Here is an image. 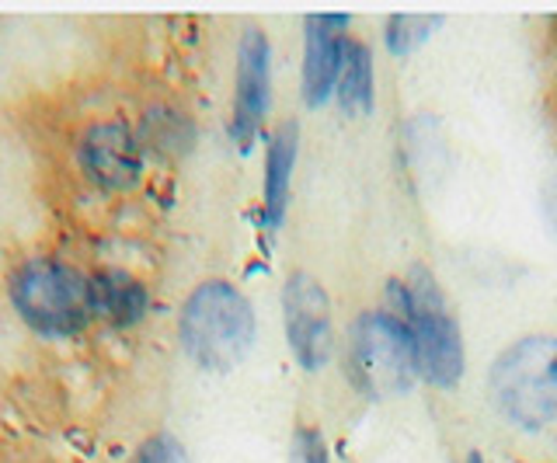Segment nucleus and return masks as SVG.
<instances>
[{"instance_id": "obj_1", "label": "nucleus", "mask_w": 557, "mask_h": 463, "mask_svg": "<svg viewBox=\"0 0 557 463\" xmlns=\"http://www.w3.org/2000/svg\"><path fill=\"white\" fill-rule=\"evenodd\" d=\"M387 311L411 335L418 376L443 390L457 387L467 370V349L440 279L425 265H411L400 279L387 283Z\"/></svg>"}, {"instance_id": "obj_2", "label": "nucleus", "mask_w": 557, "mask_h": 463, "mask_svg": "<svg viewBox=\"0 0 557 463\" xmlns=\"http://www.w3.org/2000/svg\"><path fill=\"white\" fill-rule=\"evenodd\" d=\"M258 338L251 300L226 279H206L188 293L178 314V341L196 366L231 373L248 359Z\"/></svg>"}, {"instance_id": "obj_3", "label": "nucleus", "mask_w": 557, "mask_h": 463, "mask_svg": "<svg viewBox=\"0 0 557 463\" xmlns=\"http://www.w3.org/2000/svg\"><path fill=\"white\" fill-rule=\"evenodd\" d=\"M8 297L14 314L39 338H74L95 317L91 276L63 259H28L11 272Z\"/></svg>"}, {"instance_id": "obj_4", "label": "nucleus", "mask_w": 557, "mask_h": 463, "mask_svg": "<svg viewBox=\"0 0 557 463\" xmlns=\"http://www.w3.org/2000/svg\"><path fill=\"white\" fill-rule=\"evenodd\" d=\"M492 401L522 433H540L557 418V338L522 335L487 370Z\"/></svg>"}, {"instance_id": "obj_5", "label": "nucleus", "mask_w": 557, "mask_h": 463, "mask_svg": "<svg viewBox=\"0 0 557 463\" xmlns=\"http://www.w3.org/2000/svg\"><path fill=\"white\" fill-rule=\"evenodd\" d=\"M345 373L366 401H394L418 380L411 335L391 311H362L348 324Z\"/></svg>"}, {"instance_id": "obj_6", "label": "nucleus", "mask_w": 557, "mask_h": 463, "mask_svg": "<svg viewBox=\"0 0 557 463\" xmlns=\"http://www.w3.org/2000/svg\"><path fill=\"white\" fill-rule=\"evenodd\" d=\"M77 167L81 175L101 192H133L144 182L147 150L139 143L133 126L109 118V123H95L81 133L77 140Z\"/></svg>"}, {"instance_id": "obj_7", "label": "nucleus", "mask_w": 557, "mask_h": 463, "mask_svg": "<svg viewBox=\"0 0 557 463\" xmlns=\"http://www.w3.org/2000/svg\"><path fill=\"white\" fill-rule=\"evenodd\" d=\"M283 328L300 370L318 373L335 349V321L324 286L310 272H293L283 286Z\"/></svg>"}, {"instance_id": "obj_8", "label": "nucleus", "mask_w": 557, "mask_h": 463, "mask_svg": "<svg viewBox=\"0 0 557 463\" xmlns=\"http://www.w3.org/2000/svg\"><path fill=\"white\" fill-rule=\"evenodd\" d=\"M272 105V46L261 28H248L237 46V74H234V112H231V140L240 153H248L258 140Z\"/></svg>"}, {"instance_id": "obj_9", "label": "nucleus", "mask_w": 557, "mask_h": 463, "mask_svg": "<svg viewBox=\"0 0 557 463\" xmlns=\"http://www.w3.org/2000/svg\"><path fill=\"white\" fill-rule=\"evenodd\" d=\"M348 14H310L304 22V101L310 109H321L324 101L335 98V84L342 74L345 57V28Z\"/></svg>"}, {"instance_id": "obj_10", "label": "nucleus", "mask_w": 557, "mask_h": 463, "mask_svg": "<svg viewBox=\"0 0 557 463\" xmlns=\"http://www.w3.org/2000/svg\"><path fill=\"white\" fill-rule=\"evenodd\" d=\"M300 158V126L286 118L283 126H275L265 147V188H261V220L269 230H278L289 210L293 192V171Z\"/></svg>"}, {"instance_id": "obj_11", "label": "nucleus", "mask_w": 557, "mask_h": 463, "mask_svg": "<svg viewBox=\"0 0 557 463\" xmlns=\"http://www.w3.org/2000/svg\"><path fill=\"white\" fill-rule=\"evenodd\" d=\"M91 303L95 317L112 328H133L150 311V289L126 268H98L91 276Z\"/></svg>"}, {"instance_id": "obj_12", "label": "nucleus", "mask_w": 557, "mask_h": 463, "mask_svg": "<svg viewBox=\"0 0 557 463\" xmlns=\"http://www.w3.org/2000/svg\"><path fill=\"white\" fill-rule=\"evenodd\" d=\"M335 101L345 115H370L376 101V74H373V53L370 46L348 36L345 57H342V74L335 84Z\"/></svg>"}, {"instance_id": "obj_13", "label": "nucleus", "mask_w": 557, "mask_h": 463, "mask_svg": "<svg viewBox=\"0 0 557 463\" xmlns=\"http://www.w3.org/2000/svg\"><path fill=\"white\" fill-rule=\"evenodd\" d=\"M139 143L144 150L157 153V158H185V153L196 147V123L171 105H157L150 112H144L139 118Z\"/></svg>"}, {"instance_id": "obj_14", "label": "nucleus", "mask_w": 557, "mask_h": 463, "mask_svg": "<svg viewBox=\"0 0 557 463\" xmlns=\"http://www.w3.org/2000/svg\"><path fill=\"white\" fill-rule=\"evenodd\" d=\"M443 25V14H391L387 28H383V42L394 57L418 53Z\"/></svg>"}, {"instance_id": "obj_15", "label": "nucleus", "mask_w": 557, "mask_h": 463, "mask_svg": "<svg viewBox=\"0 0 557 463\" xmlns=\"http://www.w3.org/2000/svg\"><path fill=\"white\" fill-rule=\"evenodd\" d=\"M289 463H331V450H327V439L321 428H313V425L293 428Z\"/></svg>"}, {"instance_id": "obj_16", "label": "nucleus", "mask_w": 557, "mask_h": 463, "mask_svg": "<svg viewBox=\"0 0 557 463\" xmlns=\"http://www.w3.org/2000/svg\"><path fill=\"white\" fill-rule=\"evenodd\" d=\"M133 463H188V460H185V450L178 439L168 433H157L139 446Z\"/></svg>"}, {"instance_id": "obj_17", "label": "nucleus", "mask_w": 557, "mask_h": 463, "mask_svg": "<svg viewBox=\"0 0 557 463\" xmlns=\"http://www.w3.org/2000/svg\"><path fill=\"white\" fill-rule=\"evenodd\" d=\"M544 213H547L550 230L557 234V178L547 185V192H544Z\"/></svg>"}, {"instance_id": "obj_18", "label": "nucleus", "mask_w": 557, "mask_h": 463, "mask_svg": "<svg viewBox=\"0 0 557 463\" xmlns=\"http://www.w3.org/2000/svg\"><path fill=\"white\" fill-rule=\"evenodd\" d=\"M467 463H484V456H481V453H470V456H467Z\"/></svg>"}]
</instances>
